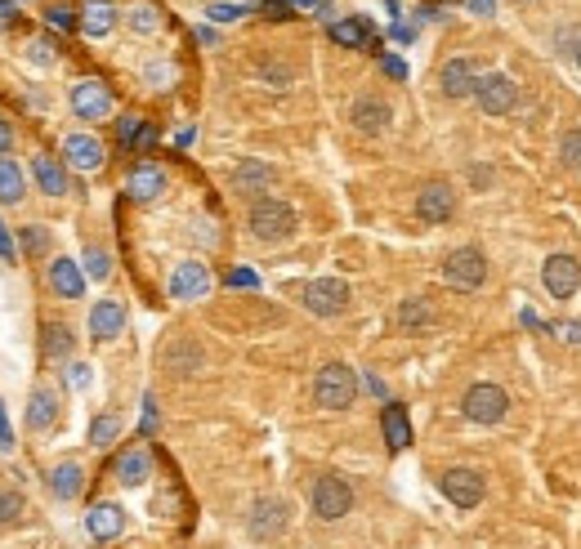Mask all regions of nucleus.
<instances>
[{"label":"nucleus","instance_id":"obj_44","mask_svg":"<svg viewBox=\"0 0 581 549\" xmlns=\"http://www.w3.org/2000/svg\"><path fill=\"white\" fill-rule=\"evenodd\" d=\"M9 143H14V130H9V121L0 117V152H9Z\"/></svg>","mask_w":581,"mask_h":549},{"label":"nucleus","instance_id":"obj_29","mask_svg":"<svg viewBox=\"0 0 581 549\" xmlns=\"http://www.w3.org/2000/svg\"><path fill=\"white\" fill-rule=\"evenodd\" d=\"M331 41L349 45V50H363V45L371 41L367 23H358V18H345V23H331Z\"/></svg>","mask_w":581,"mask_h":549},{"label":"nucleus","instance_id":"obj_36","mask_svg":"<svg viewBox=\"0 0 581 549\" xmlns=\"http://www.w3.org/2000/svg\"><path fill=\"white\" fill-rule=\"evenodd\" d=\"M144 130H148V125L139 121V117H121V121H117V139H121V143H130V148H139Z\"/></svg>","mask_w":581,"mask_h":549},{"label":"nucleus","instance_id":"obj_17","mask_svg":"<svg viewBox=\"0 0 581 549\" xmlns=\"http://www.w3.org/2000/svg\"><path fill=\"white\" fill-rule=\"evenodd\" d=\"M50 286L63 295V300H81V295H85L81 264H72V259H54V264H50Z\"/></svg>","mask_w":581,"mask_h":549},{"label":"nucleus","instance_id":"obj_9","mask_svg":"<svg viewBox=\"0 0 581 549\" xmlns=\"http://www.w3.org/2000/svg\"><path fill=\"white\" fill-rule=\"evenodd\" d=\"M541 282H546L550 300H573L581 286V264L573 255H550L546 268H541Z\"/></svg>","mask_w":581,"mask_h":549},{"label":"nucleus","instance_id":"obj_10","mask_svg":"<svg viewBox=\"0 0 581 549\" xmlns=\"http://www.w3.org/2000/svg\"><path fill=\"white\" fill-rule=\"evenodd\" d=\"M246 527H251L255 541H273V536H282V532H287V500H278V496L255 500Z\"/></svg>","mask_w":581,"mask_h":549},{"label":"nucleus","instance_id":"obj_4","mask_svg":"<svg viewBox=\"0 0 581 549\" xmlns=\"http://www.w3.org/2000/svg\"><path fill=\"white\" fill-rule=\"evenodd\" d=\"M349 509H354V487L340 474H322L318 483H313V514H318L322 523H336Z\"/></svg>","mask_w":581,"mask_h":549},{"label":"nucleus","instance_id":"obj_46","mask_svg":"<svg viewBox=\"0 0 581 549\" xmlns=\"http://www.w3.org/2000/svg\"><path fill=\"white\" fill-rule=\"evenodd\" d=\"M45 246V233L41 228H32V233H27V250H41Z\"/></svg>","mask_w":581,"mask_h":549},{"label":"nucleus","instance_id":"obj_37","mask_svg":"<svg viewBox=\"0 0 581 549\" xmlns=\"http://www.w3.org/2000/svg\"><path fill=\"white\" fill-rule=\"evenodd\" d=\"M45 23H54L59 32H72L81 18H76V9H68V5H50V9H45Z\"/></svg>","mask_w":581,"mask_h":549},{"label":"nucleus","instance_id":"obj_2","mask_svg":"<svg viewBox=\"0 0 581 549\" xmlns=\"http://www.w3.org/2000/svg\"><path fill=\"white\" fill-rule=\"evenodd\" d=\"M246 224H251V233L260 237V242H287L295 233V210L282 197H255Z\"/></svg>","mask_w":581,"mask_h":549},{"label":"nucleus","instance_id":"obj_52","mask_svg":"<svg viewBox=\"0 0 581 549\" xmlns=\"http://www.w3.org/2000/svg\"><path fill=\"white\" fill-rule=\"evenodd\" d=\"M5 18H9V0H0V23H5Z\"/></svg>","mask_w":581,"mask_h":549},{"label":"nucleus","instance_id":"obj_14","mask_svg":"<svg viewBox=\"0 0 581 549\" xmlns=\"http://www.w3.org/2000/svg\"><path fill=\"white\" fill-rule=\"evenodd\" d=\"M211 291V273H206V264H179L175 277H170V295L175 300H202V295Z\"/></svg>","mask_w":581,"mask_h":549},{"label":"nucleus","instance_id":"obj_32","mask_svg":"<svg viewBox=\"0 0 581 549\" xmlns=\"http://www.w3.org/2000/svg\"><path fill=\"white\" fill-rule=\"evenodd\" d=\"M430 304L425 300H403V308H398V326H407V331H412V326H425L430 322Z\"/></svg>","mask_w":581,"mask_h":549},{"label":"nucleus","instance_id":"obj_43","mask_svg":"<svg viewBox=\"0 0 581 549\" xmlns=\"http://www.w3.org/2000/svg\"><path fill=\"white\" fill-rule=\"evenodd\" d=\"M0 255H5V259H14V237L5 233V224H0Z\"/></svg>","mask_w":581,"mask_h":549},{"label":"nucleus","instance_id":"obj_12","mask_svg":"<svg viewBox=\"0 0 581 549\" xmlns=\"http://www.w3.org/2000/svg\"><path fill=\"white\" fill-rule=\"evenodd\" d=\"M72 112L76 117H85V121H99V117H108L112 112V94H108V85L103 81H76L72 85Z\"/></svg>","mask_w":581,"mask_h":549},{"label":"nucleus","instance_id":"obj_48","mask_svg":"<svg viewBox=\"0 0 581 549\" xmlns=\"http://www.w3.org/2000/svg\"><path fill=\"white\" fill-rule=\"evenodd\" d=\"M564 340H568V344H577V340H581V326H577V322H568V326H564Z\"/></svg>","mask_w":581,"mask_h":549},{"label":"nucleus","instance_id":"obj_1","mask_svg":"<svg viewBox=\"0 0 581 549\" xmlns=\"http://www.w3.org/2000/svg\"><path fill=\"white\" fill-rule=\"evenodd\" d=\"M313 398H318L322 411H345V407H354V398H358V375L349 371L345 362H327L318 371V380H313Z\"/></svg>","mask_w":581,"mask_h":549},{"label":"nucleus","instance_id":"obj_16","mask_svg":"<svg viewBox=\"0 0 581 549\" xmlns=\"http://www.w3.org/2000/svg\"><path fill=\"white\" fill-rule=\"evenodd\" d=\"M121 326H126V308H121V300H99L90 308V335L94 340H117Z\"/></svg>","mask_w":581,"mask_h":549},{"label":"nucleus","instance_id":"obj_23","mask_svg":"<svg viewBox=\"0 0 581 549\" xmlns=\"http://www.w3.org/2000/svg\"><path fill=\"white\" fill-rule=\"evenodd\" d=\"M32 175H36V183H41V192H50V197H63V192H68V170H63L54 157H36Z\"/></svg>","mask_w":581,"mask_h":549},{"label":"nucleus","instance_id":"obj_24","mask_svg":"<svg viewBox=\"0 0 581 549\" xmlns=\"http://www.w3.org/2000/svg\"><path fill=\"white\" fill-rule=\"evenodd\" d=\"M54 420H59V398H54L50 389H36L32 402H27V425H32V429H50Z\"/></svg>","mask_w":581,"mask_h":549},{"label":"nucleus","instance_id":"obj_31","mask_svg":"<svg viewBox=\"0 0 581 549\" xmlns=\"http://www.w3.org/2000/svg\"><path fill=\"white\" fill-rule=\"evenodd\" d=\"M45 353H50V358H68L72 353V331L68 326H45Z\"/></svg>","mask_w":581,"mask_h":549},{"label":"nucleus","instance_id":"obj_53","mask_svg":"<svg viewBox=\"0 0 581 549\" xmlns=\"http://www.w3.org/2000/svg\"><path fill=\"white\" fill-rule=\"evenodd\" d=\"M573 54H577V63H581V41H577V50H573Z\"/></svg>","mask_w":581,"mask_h":549},{"label":"nucleus","instance_id":"obj_19","mask_svg":"<svg viewBox=\"0 0 581 549\" xmlns=\"http://www.w3.org/2000/svg\"><path fill=\"white\" fill-rule=\"evenodd\" d=\"M126 192H130L135 201H152V197H161V192H166V170H161V166H135V170H130Z\"/></svg>","mask_w":581,"mask_h":549},{"label":"nucleus","instance_id":"obj_6","mask_svg":"<svg viewBox=\"0 0 581 549\" xmlns=\"http://www.w3.org/2000/svg\"><path fill=\"white\" fill-rule=\"evenodd\" d=\"M474 103H479L488 117H506V112H514V103H519V85L501 72L479 76V85H474Z\"/></svg>","mask_w":581,"mask_h":549},{"label":"nucleus","instance_id":"obj_5","mask_svg":"<svg viewBox=\"0 0 581 549\" xmlns=\"http://www.w3.org/2000/svg\"><path fill=\"white\" fill-rule=\"evenodd\" d=\"M443 277L456 286V291H479L483 277H488V259H483L479 246H461L443 259Z\"/></svg>","mask_w":581,"mask_h":549},{"label":"nucleus","instance_id":"obj_39","mask_svg":"<svg viewBox=\"0 0 581 549\" xmlns=\"http://www.w3.org/2000/svg\"><path fill=\"white\" fill-rule=\"evenodd\" d=\"M206 14H211L215 23H237V18L246 14V5H211V9H206Z\"/></svg>","mask_w":581,"mask_h":549},{"label":"nucleus","instance_id":"obj_8","mask_svg":"<svg viewBox=\"0 0 581 549\" xmlns=\"http://www.w3.org/2000/svg\"><path fill=\"white\" fill-rule=\"evenodd\" d=\"M438 487H443V496L452 500L456 509H474L483 500V491H488V483H483L479 469H465V465L447 469V474L438 478Z\"/></svg>","mask_w":581,"mask_h":549},{"label":"nucleus","instance_id":"obj_49","mask_svg":"<svg viewBox=\"0 0 581 549\" xmlns=\"http://www.w3.org/2000/svg\"><path fill=\"white\" fill-rule=\"evenodd\" d=\"M367 389L376 393V398H385V380H376V375H367Z\"/></svg>","mask_w":581,"mask_h":549},{"label":"nucleus","instance_id":"obj_15","mask_svg":"<svg viewBox=\"0 0 581 549\" xmlns=\"http://www.w3.org/2000/svg\"><path fill=\"white\" fill-rule=\"evenodd\" d=\"M121 527H126V514H121V505H112V500H103V505H94L90 514H85V532H90L94 541H117Z\"/></svg>","mask_w":581,"mask_h":549},{"label":"nucleus","instance_id":"obj_13","mask_svg":"<svg viewBox=\"0 0 581 549\" xmlns=\"http://www.w3.org/2000/svg\"><path fill=\"white\" fill-rule=\"evenodd\" d=\"M63 157H68L72 170H81V175H94V170L103 166V143L94 139V134H68V143H63Z\"/></svg>","mask_w":581,"mask_h":549},{"label":"nucleus","instance_id":"obj_50","mask_svg":"<svg viewBox=\"0 0 581 549\" xmlns=\"http://www.w3.org/2000/svg\"><path fill=\"white\" fill-rule=\"evenodd\" d=\"M0 447H9V429H5V411H0Z\"/></svg>","mask_w":581,"mask_h":549},{"label":"nucleus","instance_id":"obj_27","mask_svg":"<svg viewBox=\"0 0 581 549\" xmlns=\"http://www.w3.org/2000/svg\"><path fill=\"white\" fill-rule=\"evenodd\" d=\"M166 366H170V371H175V375H193L197 366H202V349H197L193 340H179L175 349L166 353Z\"/></svg>","mask_w":581,"mask_h":549},{"label":"nucleus","instance_id":"obj_42","mask_svg":"<svg viewBox=\"0 0 581 549\" xmlns=\"http://www.w3.org/2000/svg\"><path fill=\"white\" fill-rule=\"evenodd\" d=\"M228 286H255V273H246V268H237V273H228Z\"/></svg>","mask_w":581,"mask_h":549},{"label":"nucleus","instance_id":"obj_26","mask_svg":"<svg viewBox=\"0 0 581 549\" xmlns=\"http://www.w3.org/2000/svg\"><path fill=\"white\" fill-rule=\"evenodd\" d=\"M117 478L126 487H139V483H148V451H139V447H130L126 456L117 460Z\"/></svg>","mask_w":581,"mask_h":549},{"label":"nucleus","instance_id":"obj_11","mask_svg":"<svg viewBox=\"0 0 581 549\" xmlns=\"http://www.w3.org/2000/svg\"><path fill=\"white\" fill-rule=\"evenodd\" d=\"M416 215L425 219V224H447V219L456 215V192L452 183H425L421 192H416Z\"/></svg>","mask_w":581,"mask_h":549},{"label":"nucleus","instance_id":"obj_38","mask_svg":"<svg viewBox=\"0 0 581 549\" xmlns=\"http://www.w3.org/2000/svg\"><path fill=\"white\" fill-rule=\"evenodd\" d=\"M23 514V496L18 491H0V523H14Z\"/></svg>","mask_w":581,"mask_h":549},{"label":"nucleus","instance_id":"obj_40","mask_svg":"<svg viewBox=\"0 0 581 549\" xmlns=\"http://www.w3.org/2000/svg\"><path fill=\"white\" fill-rule=\"evenodd\" d=\"M135 27H139V32H157V27H161V18L152 14L148 5H139V9H135Z\"/></svg>","mask_w":581,"mask_h":549},{"label":"nucleus","instance_id":"obj_45","mask_svg":"<svg viewBox=\"0 0 581 549\" xmlns=\"http://www.w3.org/2000/svg\"><path fill=\"white\" fill-rule=\"evenodd\" d=\"M385 72H389V76H394V81H403V76H407V67H403V63H398V59H385Z\"/></svg>","mask_w":581,"mask_h":549},{"label":"nucleus","instance_id":"obj_35","mask_svg":"<svg viewBox=\"0 0 581 549\" xmlns=\"http://www.w3.org/2000/svg\"><path fill=\"white\" fill-rule=\"evenodd\" d=\"M117 433H121L117 416H99V420H94V425H90V442H94V447H108V442L117 438Z\"/></svg>","mask_w":581,"mask_h":549},{"label":"nucleus","instance_id":"obj_30","mask_svg":"<svg viewBox=\"0 0 581 549\" xmlns=\"http://www.w3.org/2000/svg\"><path fill=\"white\" fill-rule=\"evenodd\" d=\"M0 201H23V170L9 157H0Z\"/></svg>","mask_w":581,"mask_h":549},{"label":"nucleus","instance_id":"obj_47","mask_svg":"<svg viewBox=\"0 0 581 549\" xmlns=\"http://www.w3.org/2000/svg\"><path fill=\"white\" fill-rule=\"evenodd\" d=\"M470 9H474V14H492V9H497V0H470Z\"/></svg>","mask_w":581,"mask_h":549},{"label":"nucleus","instance_id":"obj_7","mask_svg":"<svg viewBox=\"0 0 581 549\" xmlns=\"http://www.w3.org/2000/svg\"><path fill=\"white\" fill-rule=\"evenodd\" d=\"M304 308L313 317H336L349 308V286L340 277H318V282L304 286Z\"/></svg>","mask_w":581,"mask_h":549},{"label":"nucleus","instance_id":"obj_20","mask_svg":"<svg viewBox=\"0 0 581 549\" xmlns=\"http://www.w3.org/2000/svg\"><path fill=\"white\" fill-rule=\"evenodd\" d=\"M349 121H354L363 134H380V130L389 125V103H385V99H371V94H367V99H358V103H354Z\"/></svg>","mask_w":581,"mask_h":549},{"label":"nucleus","instance_id":"obj_18","mask_svg":"<svg viewBox=\"0 0 581 549\" xmlns=\"http://www.w3.org/2000/svg\"><path fill=\"white\" fill-rule=\"evenodd\" d=\"M474 85H479V76H474L470 59H452L443 67V94L447 99H470Z\"/></svg>","mask_w":581,"mask_h":549},{"label":"nucleus","instance_id":"obj_33","mask_svg":"<svg viewBox=\"0 0 581 549\" xmlns=\"http://www.w3.org/2000/svg\"><path fill=\"white\" fill-rule=\"evenodd\" d=\"M559 161H564L568 170H581V130H568L564 139H559Z\"/></svg>","mask_w":581,"mask_h":549},{"label":"nucleus","instance_id":"obj_34","mask_svg":"<svg viewBox=\"0 0 581 549\" xmlns=\"http://www.w3.org/2000/svg\"><path fill=\"white\" fill-rule=\"evenodd\" d=\"M85 273H90L94 282H103V277L112 273V259H108V250H103V246H90V250H85Z\"/></svg>","mask_w":581,"mask_h":549},{"label":"nucleus","instance_id":"obj_21","mask_svg":"<svg viewBox=\"0 0 581 549\" xmlns=\"http://www.w3.org/2000/svg\"><path fill=\"white\" fill-rule=\"evenodd\" d=\"M112 27H117V9H112L108 0H85V9H81V32L85 36H108Z\"/></svg>","mask_w":581,"mask_h":549},{"label":"nucleus","instance_id":"obj_22","mask_svg":"<svg viewBox=\"0 0 581 549\" xmlns=\"http://www.w3.org/2000/svg\"><path fill=\"white\" fill-rule=\"evenodd\" d=\"M380 429H385V442L394 451H403L407 442H412V425H407V411L398 407V402H389V407L380 411Z\"/></svg>","mask_w":581,"mask_h":549},{"label":"nucleus","instance_id":"obj_28","mask_svg":"<svg viewBox=\"0 0 581 549\" xmlns=\"http://www.w3.org/2000/svg\"><path fill=\"white\" fill-rule=\"evenodd\" d=\"M81 483H85V474H81V465H59L50 474V491L59 500H76V491H81Z\"/></svg>","mask_w":581,"mask_h":549},{"label":"nucleus","instance_id":"obj_3","mask_svg":"<svg viewBox=\"0 0 581 549\" xmlns=\"http://www.w3.org/2000/svg\"><path fill=\"white\" fill-rule=\"evenodd\" d=\"M461 411H465V420H474V425H501L506 411H510V398H506L501 384L483 380V384H470V389H465Z\"/></svg>","mask_w":581,"mask_h":549},{"label":"nucleus","instance_id":"obj_25","mask_svg":"<svg viewBox=\"0 0 581 549\" xmlns=\"http://www.w3.org/2000/svg\"><path fill=\"white\" fill-rule=\"evenodd\" d=\"M273 183V170L264 166V161H242V166L233 170V188L237 192H264Z\"/></svg>","mask_w":581,"mask_h":549},{"label":"nucleus","instance_id":"obj_51","mask_svg":"<svg viewBox=\"0 0 581 549\" xmlns=\"http://www.w3.org/2000/svg\"><path fill=\"white\" fill-rule=\"evenodd\" d=\"M295 5H304V9H327V0H295Z\"/></svg>","mask_w":581,"mask_h":549},{"label":"nucleus","instance_id":"obj_41","mask_svg":"<svg viewBox=\"0 0 581 549\" xmlns=\"http://www.w3.org/2000/svg\"><path fill=\"white\" fill-rule=\"evenodd\" d=\"M68 384L72 389H85V384H90V366H81V362L68 366Z\"/></svg>","mask_w":581,"mask_h":549}]
</instances>
